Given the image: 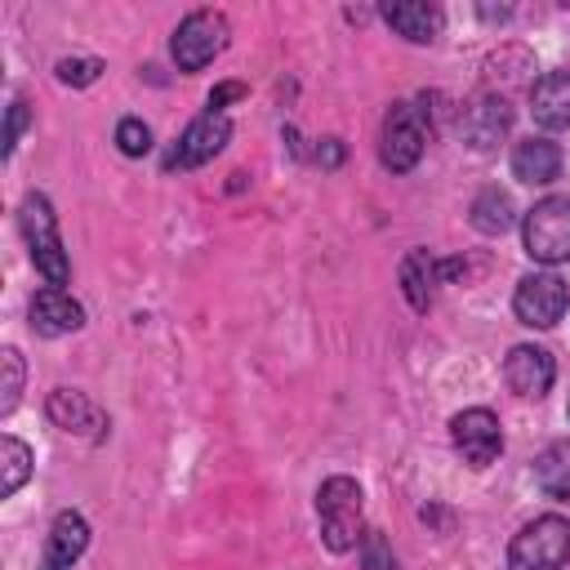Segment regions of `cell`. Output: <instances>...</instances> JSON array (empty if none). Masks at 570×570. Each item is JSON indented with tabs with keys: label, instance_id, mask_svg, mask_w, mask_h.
I'll return each mask as SVG.
<instances>
[{
	"label": "cell",
	"instance_id": "cell-27",
	"mask_svg": "<svg viewBox=\"0 0 570 570\" xmlns=\"http://www.w3.org/2000/svg\"><path fill=\"white\" fill-rule=\"evenodd\" d=\"M236 98H245V85H240V80L214 85V89H209V111H223V107H227V102H236Z\"/></svg>",
	"mask_w": 570,
	"mask_h": 570
},
{
	"label": "cell",
	"instance_id": "cell-6",
	"mask_svg": "<svg viewBox=\"0 0 570 570\" xmlns=\"http://www.w3.org/2000/svg\"><path fill=\"white\" fill-rule=\"evenodd\" d=\"M428 147V111L419 102H396L387 116H383V142H379V160L392 169V174H405L419 165Z\"/></svg>",
	"mask_w": 570,
	"mask_h": 570
},
{
	"label": "cell",
	"instance_id": "cell-8",
	"mask_svg": "<svg viewBox=\"0 0 570 570\" xmlns=\"http://www.w3.org/2000/svg\"><path fill=\"white\" fill-rule=\"evenodd\" d=\"M227 138H232V120H227L223 111H205V116H196V120L178 134V142L165 151V169H169V174H174V169H196V165L214 160V156L227 147Z\"/></svg>",
	"mask_w": 570,
	"mask_h": 570
},
{
	"label": "cell",
	"instance_id": "cell-23",
	"mask_svg": "<svg viewBox=\"0 0 570 570\" xmlns=\"http://www.w3.org/2000/svg\"><path fill=\"white\" fill-rule=\"evenodd\" d=\"M116 147H120L125 156H147V151H151V129H147L138 116H125V120L116 125Z\"/></svg>",
	"mask_w": 570,
	"mask_h": 570
},
{
	"label": "cell",
	"instance_id": "cell-7",
	"mask_svg": "<svg viewBox=\"0 0 570 570\" xmlns=\"http://www.w3.org/2000/svg\"><path fill=\"white\" fill-rule=\"evenodd\" d=\"M570 307V285L557 276V272H530L517 281V294H512V312L521 325L530 330H552Z\"/></svg>",
	"mask_w": 570,
	"mask_h": 570
},
{
	"label": "cell",
	"instance_id": "cell-20",
	"mask_svg": "<svg viewBox=\"0 0 570 570\" xmlns=\"http://www.w3.org/2000/svg\"><path fill=\"white\" fill-rule=\"evenodd\" d=\"M534 481L548 499H570V441H552L534 459Z\"/></svg>",
	"mask_w": 570,
	"mask_h": 570
},
{
	"label": "cell",
	"instance_id": "cell-17",
	"mask_svg": "<svg viewBox=\"0 0 570 570\" xmlns=\"http://www.w3.org/2000/svg\"><path fill=\"white\" fill-rule=\"evenodd\" d=\"M561 174V147L552 138H521L512 147V178L530 187H548Z\"/></svg>",
	"mask_w": 570,
	"mask_h": 570
},
{
	"label": "cell",
	"instance_id": "cell-15",
	"mask_svg": "<svg viewBox=\"0 0 570 570\" xmlns=\"http://www.w3.org/2000/svg\"><path fill=\"white\" fill-rule=\"evenodd\" d=\"M49 419H53V428H62V432H80V436H102V428H107V419H102V410L85 396V392H76V387H53L49 392Z\"/></svg>",
	"mask_w": 570,
	"mask_h": 570
},
{
	"label": "cell",
	"instance_id": "cell-18",
	"mask_svg": "<svg viewBox=\"0 0 570 570\" xmlns=\"http://www.w3.org/2000/svg\"><path fill=\"white\" fill-rule=\"evenodd\" d=\"M441 281H445L441 258H432L428 249H410L405 254V263H401V289H405V298H410L414 312H428L432 307Z\"/></svg>",
	"mask_w": 570,
	"mask_h": 570
},
{
	"label": "cell",
	"instance_id": "cell-1",
	"mask_svg": "<svg viewBox=\"0 0 570 570\" xmlns=\"http://www.w3.org/2000/svg\"><path fill=\"white\" fill-rule=\"evenodd\" d=\"M18 227H22V236H27V249H31L36 272H40L53 289H62L67 276H71V263H67V249H62V236H58V214H53V205H49L45 191H27V196H22V205H18Z\"/></svg>",
	"mask_w": 570,
	"mask_h": 570
},
{
	"label": "cell",
	"instance_id": "cell-9",
	"mask_svg": "<svg viewBox=\"0 0 570 570\" xmlns=\"http://www.w3.org/2000/svg\"><path fill=\"white\" fill-rule=\"evenodd\" d=\"M450 441L468 468H490L503 450V428L485 405H472V410L450 419Z\"/></svg>",
	"mask_w": 570,
	"mask_h": 570
},
{
	"label": "cell",
	"instance_id": "cell-4",
	"mask_svg": "<svg viewBox=\"0 0 570 570\" xmlns=\"http://www.w3.org/2000/svg\"><path fill=\"white\" fill-rule=\"evenodd\" d=\"M521 240L534 263H543V267L566 263L570 258V196H543L521 218Z\"/></svg>",
	"mask_w": 570,
	"mask_h": 570
},
{
	"label": "cell",
	"instance_id": "cell-21",
	"mask_svg": "<svg viewBox=\"0 0 570 570\" xmlns=\"http://www.w3.org/2000/svg\"><path fill=\"white\" fill-rule=\"evenodd\" d=\"M0 463H4V481H0V494H18L27 472H31V445L18 441V436H4L0 441Z\"/></svg>",
	"mask_w": 570,
	"mask_h": 570
},
{
	"label": "cell",
	"instance_id": "cell-3",
	"mask_svg": "<svg viewBox=\"0 0 570 570\" xmlns=\"http://www.w3.org/2000/svg\"><path fill=\"white\" fill-rule=\"evenodd\" d=\"M570 561V521L548 512L517 530L508 543V570H561Z\"/></svg>",
	"mask_w": 570,
	"mask_h": 570
},
{
	"label": "cell",
	"instance_id": "cell-22",
	"mask_svg": "<svg viewBox=\"0 0 570 570\" xmlns=\"http://www.w3.org/2000/svg\"><path fill=\"white\" fill-rule=\"evenodd\" d=\"M102 71H107V67H102V58H62V62H58V80H62V85H71V89L94 85Z\"/></svg>",
	"mask_w": 570,
	"mask_h": 570
},
{
	"label": "cell",
	"instance_id": "cell-13",
	"mask_svg": "<svg viewBox=\"0 0 570 570\" xmlns=\"http://www.w3.org/2000/svg\"><path fill=\"white\" fill-rule=\"evenodd\" d=\"M379 13H383V22H387L396 36H405L410 45H432V40L441 36V27H445V13H441L436 4H428V0H392V4H383Z\"/></svg>",
	"mask_w": 570,
	"mask_h": 570
},
{
	"label": "cell",
	"instance_id": "cell-12",
	"mask_svg": "<svg viewBox=\"0 0 570 570\" xmlns=\"http://www.w3.org/2000/svg\"><path fill=\"white\" fill-rule=\"evenodd\" d=\"M27 316H31V330H36V334H45V338L76 334V330L85 325V307H80L67 289H53V285H45V289H36V294H31Z\"/></svg>",
	"mask_w": 570,
	"mask_h": 570
},
{
	"label": "cell",
	"instance_id": "cell-5",
	"mask_svg": "<svg viewBox=\"0 0 570 570\" xmlns=\"http://www.w3.org/2000/svg\"><path fill=\"white\" fill-rule=\"evenodd\" d=\"M227 36H232V22L227 13L218 9H196L178 22L174 40H169V53L178 62V71H200L205 62H214L223 49H227Z\"/></svg>",
	"mask_w": 570,
	"mask_h": 570
},
{
	"label": "cell",
	"instance_id": "cell-14",
	"mask_svg": "<svg viewBox=\"0 0 570 570\" xmlns=\"http://www.w3.org/2000/svg\"><path fill=\"white\" fill-rule=\"evenodd\" d=\"M89 548V521L80 512H58L45 539V561L40 570H71Z\"/></svg>",
	"mask_w": 570,
	"mask_h": 570
},
{
	"label": "cell",
	"instance_id": "cell-16",
	"mask_svg": "<svg viewBox=\"0 0 570 570\" xmlns=\"http://www.w3.org/2000/svg\"><path fill=\"white\" fill-rule=\"evenodd\" d=\"M530 116L539 129H570V71H548L530 85Z\"/></svg>",
	"mask_w": 570,
	"mask_h": 570
},
{
	"label": "cell",
	"instance_id": "cell-11",
	"mask_svg": "<svg viewBox=\"0 0 570 570\" xmlns=\"http://www.w3.org/2000/svg\"><path fill=\"white\" fill-rule=\"evenodd\" d=\"M503 379H508V387H512L517 396H534V401H539V396L552 387V379H557V361H552L548 347L521 343V347L508 352V361H503Z\"/></svg>",
	"mask_w": 570,
	"mask_h": 570
},
{
	"label": "cell",
	"instance_id": "cell-26",
	"mask_svg": "<svg viewBox=\"0 0 570 570\" xmlns=\"http://www.w3.org/2000/svg\"><path fill=\"white\" fill-rule=\"evenodd\" d=\"M22 129H27V102H22V98H13V102H9V125H4V156H13V147H18Z\"/></svg>",
	"mask_w": 570,
	"mask_h": 570
},
{
	"label": "cell",
	"instance_id": "cell-24",
	"mask_svg": "<svg viewBox=\"0 0 570 570\" xmlns=\"http://www.w3.org/2000/svg\"><path fill=\"white\" fill-rule=\"evenodd\" d=\"M0 365H4V396H0V414H9L22 396V352L18 347H4L0 352Z\"/></svg>",
	"mask_w": 570,
	"mask_h": 570
},
{
	"label": "cell",
	"instance_id": "cell-28",
	"mask_svg": "<svg viewBox=\"0 0 570 570\" xmlns=\"http://www.w3.org/2000/svg\"><path fill=\"white\" fill-rule=\"evenodd\" d=\"M316 156H321L325 165H338V160H343V147H338V138H325V147H321Z\"/></svg>",
	"mask_w": 570,
	"mask_h": 570
},
{
	"label": "cell",
	"instance_id": "cell-2",
	"mask_svg": "<svg viewBox=\"0 0 570 570\" xmlns=\"http://www.w3.org/2000/svg\"><path fill=\"white\" fill-rule=\"evenodd\" d=\"M316 517H321V539L330 552H352L365 539V503L361 485L352 476H330L316 490Z\"/></svg>",
	"mask_w": 570,
	"mask_h": 570
},
{
	"label": "cell",
	"instance_id": "cell-10",
	"mask_svg": "<svg viewBox=\"0 0 570 570\" xmlns=\"http://www.w3.org/2000/svg\"><path fill=\"white\" fill-rule=\"evenodd\" d=\"M508 125H512V107H508V98H499V94L472 98V102L463 107V116H459V134H463L468 147H476V151H490V147L508 134Z\"/></svg>",
	"mask_w": 570,
	"mask_h": 570
},
{
	"label": "cell",
	"instance_id": "cell-19",
	"mask_svg": "<svg viewBox=\"0 0 570 570\" xmlns=\"http://www.w3.org/2000/svg\"><path fill=\"white\" fill-rule=\"evenodd\" d=\"M472 227L481 232V236H503L508 227H512V218H517V209H512V196L508 191H499V187H485V191H476V200H472Z\"/></svg>",
	"mask_w": 570,
	"mask_h": 570
},
{
	"label": "cell",
	"instance_id": "cell-25",
	"mask_svg": "<svg viewBox=\"0 0 570 570\" xmlns=\"http://www.w3.org/2000/svg\"><path fill=\"white\" fill-rule=\"evenodd\" d=\"M361 557H365V570H396V561H392V552H387V543H383L379 530H365Z\"/></svg>",
	"mask_w": 570,
	"mask_h": 570
}]
</instances>
